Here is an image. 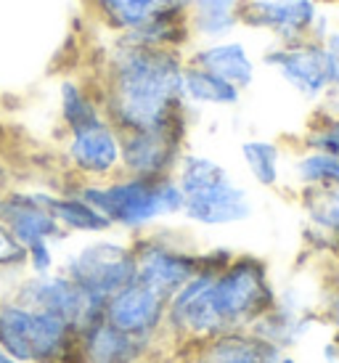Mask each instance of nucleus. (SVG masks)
I'll return each instance as SVG.
<instances>
[{
    "label": "nucleus",
    "mask_w": 339,
    "mask_h": 363,
    "mask_svg": "<svg viewBox=\"0 0 339 363\" xmlns=\"http://www.w3.org/2000/svg\"><path fill=\"white\" fill-rule=\"evenodd\" d=\"M85 69L99 85L106 120L122 133L191 122L183 99L186 53L106 38Z\"/></svg>",
    "instance_id": "obj_1"
},
{
    "label": "nucleus",
    "mask_w": 339,
    "mask_h": 363,
    "mask_svg": "<svg viewBox=\"0 0 339 363\" xmlns=\"http://www.w3.org/2000/svg\"><path fill=\"white\" fill-rule=\"evenodd\" d=\"M72 186L96 210L106 215L114 231L125 236L151 231L172 218H180L183 212V194H180L175 175L140 178V175L117 172L114 178H106V181L72 183Z\"/></svg>",
    "instance_id": "obj_2"
},
{
    "label": "nucleus",
    "mask_w": 339,
    "mask_h": 363,
    "mask_svg": "<svg viewBox=\"0 0 339 363\" xmlns=\"http://www.w3.org/2000/svg\"><path fill=\"white\" fill-rule=\"evenodd\" d=\"M175 181L183 194L180 218L191 225L230 228L247 223L255 212L252 194L233 178L223 162L210 154L186 149L175 167Z\"/></svg>",
    "instance_id": "obj_3"
},
{
    "label": "nucleus",
    "mask_w": 339,
    "mask_h": 363,
    "mask_svg": "<svg viewBox=\"0 0 339 363\" xmlns=\"http://www.w3.org/2000/svg\"><path fill=\"white\" fill-rule=\"evenodd\" d=\"M0 347L19 363H80L77 326L0 294Z\"/></svg>",
    "instance_id": "obj_4"
},
{
    "label": "nucleus",
    "mask_w": 339,
    "mask_h": 363,
    "mask_svg": "<svg viewBox=\"0 0 339 363\" xmlns=\"http://www.w3.org/2000/svg\"><path fill=\"white\" fill-rule=\"evenodd\" d=\"M210 300L220 321L230 329H252L279 300L270 265L252 252H236L226 268L212 276Z\"/></svg>",
    "instance_id": "obj_5"
},
{
    "label": "nucleus",
    "mask_w": 339,
    "mask_h": 363,
    "mask_svg": "<svg viewBox=\"0 0 339 363\" xmlns=\"http://www.w3.org/2000/svg\"><path fill=\"white\" fill-rule=\"evenodd\" d=\"M59 271L67 273L88 294L90 303L104 308L111 294L135 279L133 242L130 236H111V231L90 236L88 242L59 262Z\"/></svg>",
    "instance_id": "obj_6"
},
{
    "label": "nucleus",
    "mask_w": 339,
    "mask_h": 363,
    "mask_svg": "<svg viewBox=\"0 0 339 363\" xmlns=\"http://www.w3.org/2000/svg\"><path fill=\"white\" fill-rule=\"evenodd\" d=\"M135 257V279L170 297L201 268V250L186 242L175 228H151L130 236Z\"/></svg>",
    "instance_id": "obj_7"
},
{
    "label": "nucleus",
    "mask_w": 339,
    "mask_h": 363,
    "mask_svg": "<svg viewBox=\"0 0 339 363\" xmlns=\"http://www.w3.org/2000/svg\"><path fill=\"white\" fill-rule=\"evenodd\" d=\"M260 64L270 74H276L294 96L313 106L323 104L326 93L331 91L334 74H337L334 56L323 45V40H316V38L268 45L260 56Z\"/></svg>",
    "instance_id": "obj_8"
},
{
    "label": "nucleus",
    "mask_w": 339,
    "mask_h": 363,
    "mask_svg": "<svg viewBox=\"0 0 339 363\" xmlns=\"http://www.w3.org/2000/svg\"><path fill=\"white\" fill-rule=\"evenodd\" d=\"M241 27L260 32L270 45L297 40H323L334 27L318 0H244Z\"/></svg>",
    "instance_id": "obj_9"
},
{
    "label": "nucleus",
    "mask_w": 339,
    "mask_h": 363,
    "mask_svg": "<svg viewBox=\"0 0 339 363\" xmlns=\"http://www.w3.org/2000/svg\"><path fill=\"white\" fill-rule=\"evenodd\" d=\"M212 276L215 271L199 268L178 292L167 297L165 345H170L172 350H189L194 345L207 342L226 332V326L210 300Z\"/></svg>",
    "instance_id": "obj_10"
},
{
    "label": "nucleus",
    "mask_w": 339,
    "mask_h": 363,
    "mask_svg": "<svg viewBox=\"0 0 339 363\" xmlns=\"http://www.w3.org/2000/svg\"><path fill=\"white\" fill-rule=\"evenodd\" d=\"M61 167L72 183L106 181L122 172V130L106 117L77 130L61 133Z\"/></svg>",
    "instance_id": "obj_11"
},
{
    "label": "nucleus",
    "mask_w": 339,
    "mask_h": 363,
    "mask_svg": "<svg viewBox=\"0 0 339 363\" xmlns=\"http://www.w3.org/2000/svg\"><path fill=\"white\" fill-rule=\"evenodd\" d=\"M191 122L122 133V172L140 178L175 175L180 157L189 149Z\"/></svg>",
    "instance_id": "obj_12"
},
{
    "label": "nucleus",
    "mask_w": 339,
    "mask_h": 363,
    "mask_svg": "<svg viewBox=\"0 0 339 363\" xmlns=\"http://www.w3.org/2000/svg\"><path fill=\"white\" fill-rule=\"evenodd\" d=\"M9 294H13L16 300L32 305V308H40V311L59 315V318L70 321L77 329L85 326L90 318L101 315L99 305L90 303L88 294L82 292L80 286L59 268L50 273H43V276L21 273L9 286Z\"/></svg>",
    "instance_id": "obj_13"
},
{
    "label": "nucleus",
    "mask_w": 339,
    "mask_h": 363,
    "mask_svg": "<svg viewBox=\"0 0 339 363\" xmlns=\"http://www.w3.org/2000/svg\"><path fill=\"white\" fill-rule=\"evenodd\" d=\"M101 315L122 332L138 337L143 342L160 347L165 345V321H167V297L154 292L138 279L128 281L111 294L101 308Z\"/></svg>",
    "instance_id": "obj_14"
},
{
    "label": "nucleus",
    "mask_w": 339,
    "mask_h": 363,
    "mask_svg": "<svg viewBox=\"0 0 339 363\" xmlns=\"http://www.w3.org/2000/svg\"><path fill=\"white\" fill-rule=\"evenodd\" d=\"M0 223L21 247L38 242H50L59 247L70 239L50 212L45 189H24L13 183L0 189Z\"/></svg>",
    "instance_id": "obj_15"
},
{
    "label": "nucleus",
    "mask_w": 339,
    "mask_h": 363,
    "mask_svg": "<svg viewBox=\"0 0 339 363\" xmlns=\"http://www.w3.org/2000/svg\"><path fill=\"white\" fill-rule=\"evenodd\" d=\"M186 64L218 74L230 85H236L241 93H247L255 85L260 72V59L252 53L247 43L233 35L220 38V40L194 43L186 51Z\"/></svg>",
    "instance_id": "obj_16"
},
{
    "label": "nucleus",
    "mask_w": 339,
    "mask_h": 363,
    "mask_svg": "<svg viewBox=\"0 0 339 363\" xmlns=\"http://www.w3.org/2000/svg\"><path fill=\"white\" fill-rule=\"evenodd\" d=\"M154 350V345L117 329L104 315L90 318L77 329L80 363H143Z\"/></svg>",
    "instance_id": "obj_17"
},
{
    "label": "nucleus",
    "mask_w": 339,
    "mask_h": 363,
    "mask_svg": "<svg viewBox=\"0 0 339 363\" xmlns=\"http://www.w3.org/2000/svg\"><path fill=\"white\" fill-rule=\"evenodd\" d=\"M189 0H82L88 19L106 38H125L165 11H186Z\"/></svg>",
    "instance_id": "obj_18"
},
{
    "label": "nucleus",
    "mask_w": 339,
    "mask_h": 363,
    "mask_svg": "<svg viewBox=\"0 0 339 363\" xmlns=\"http://www.w3.org/2000/svg\"><path fill=\"white\" fill-rule=\"evenodd\" d=\"M281 355V347L252 329H230L189 347L180 363H279Z\"/></svg>",
    "instance_id": "obj_19"
},
{
    "label": "nucleus",
    "mask_w": 339,
    "mask_h": 363,
    "mask_svg": "<svg viewBox=\"0 0 339 363\" xmlns=\"http://www.w3.org/2000/svg\"><path fill=\"white\" fill-rule=\"evenodd\" d=\"M294 194L305 220L308 252L329 260L339 242V191L337 189H302Z\"/></svg>",
    "instance_id": "obj_20"
},
{
    "label": "nucleus",
    "mask_w": 339,
    "mask_h": 363,
    "mask_svg": "<svg viewBox=\"0 0 339 363\" xmlns=\"http://www.w3.org/2000/svg\"><path fill=\"white\" fill-rule=\"evenodd\" d=\"M316 323H321L318 308H308L305 303H299L294 292H279L276 305L252 326V332L281 350H291L313 332Z\"/></svg>",
    "instance_id": "obj_21"
},
{
    "label": "nucleus",
    "mask_w": 339,
    "mask_h": 363,
    "mask_svg": "<svg viewBox=\"0 0 339 363\" xmlns=\"http://www.w3.org/2000/svg\"><path fill=\"white\" fill-rule=\"evenodd\" d=\"M56 111H59L61 133L77 130L85 125L104 120V104H101L99 85L88 69L70 72L56 85Z\"/></svg>",
    "instance_id": "obj_22"
},
{
    "label": "nucleus",
    "mask_w": 339,
    "mask_h": 363,
    "mask_svg": "<svg viewBox=\"0 0 339 363\" xmlns=\"http://www.w3.org/2000/svg\"><path fill=\"white\" fill-rule=\"evenodd\" d=\"M45 191L50 212L67 236H101L114 231L106 215L96 210L70 181H64L61 186H45Z\"/></svg>",
    "instance_id": "obj_23"
},
{
    "label": "nucleus",
    "mask_w": 339,
    "mask_h": 363,
    "mask_svg": "<svg viewBox=\"0 0 339 363\" xmlns=\"http://www.w3.org/2000/svg\"><path fill=\"white\" fill-rule=\"evenodd\" d=\"M241 6L244 0H189L186 16L194 43L236 35L241 30Z\"/></svg>",
    "instance_id": "obj_24"
},
{
    "label": "nucleus",
    "mask_w": 339,
    "mask_h": 363,
    "mask_svg": "<svg viewBox=\"0 0 339 363\" xmlns=\"http://www.w3.org/2000/svg\"><path fill=\"white\" fill-rule=\"evenodd\" d=\"M183 99L191 109H233L241 104L244 93L236 85H230L228 80L218 77V74L186 64Z\"/></svg>",
    "instance_id": "obj_25"
},
{
    "label": "nucleus",
    "mask_w": 339,
    "mask_h": 363,
    "mask_svg": "<svg viewBox=\"0 0 339 363\" xmlns=\"http://www.w3.org/2000/svg\"><path fill=\"white\" fill-rule=\"evenodd\" d=\"M244 170L260 189L276 191L284 186V146L273 138H244L239 146Z\"/></svg>",
    "instance_id": "obj_26"
},
{
    "label": "nucleus",
    "mask_w": 339,
    "mask_h": 363,
    "mask_svg": "<svg viewBox=\"0 0 339 363\" xmlns=\"http://www.w3.org/2000/svg\"><path fill=\"white\" fill-rule=\"evenodd\" d=\"M297 146L339 157V114L337 111L316 106L313 114H310V120L305 122L302 133H299Z\"/></svg>",
    "instance_id": "obj_27"
},
{
    "label": "nucleus",
    "mask_w": 339,
    "mask_h": 363,
    "mask_svg": "<svg viewBox=\"0 0 339 363\" xmlns=\"http://www.w3.org/2000/svg\"><path fill=\"white\" fill-rule=\"evenodd\" d=\"M27 271V252L21 247L11 231L0 223V276H11L16 279Z\"/></svg>",
    "instance_id": "obj_28"
},
{
    "label": "nucleus",
    "mask_w": 339,
    "mask_h": 363,
    "mask_svg": "<svg viewBox=\"0 0 339 363\" xmlns=\"http://www.w3.org/2000/svg\"><path fill=\"white\" fill-rule=\"evenodd\" d=\"M318 318L331 329V340L339 342V271H331L329 284L323 289V300L318 305Z\"/></svg>",
    "instance_id": "obj_29"
},
{
    "label": "nucleus",
    "mask_w": 339,
    "mask_h": 363,
    "mask_svg": "<svg viewBox=\"0 0 339 363\" xmlns=\"http://www.w3.org/2000/svg\"><path fill=\"white\" fill-rule=\"evenodd\" d=\"M27 252V271L24 273H35V276H43V273H50L59 268V255H56V244L50 242H38L24 247Z\"/></svg>",
    "instance_id": "obj_30"
},
{
    "label": "nucleus",
    "mask_w": 339,
    "mask_h": 363,
    "mask_svg": "<svg viewBox=\"0 0 339 363\" xmlns=\"http://www.w3.org/2000/svg\"><path fill=\"white\" fill-rule=\"evenodd\" d=\"M323 45L329 48V53L334 56V61H337V74H334V82H331V91L326 93L323 104H318V106L321 109H329V111H337L339 114V27H331V30L326 32Z\"/></svg>",
    "instance_id": "obj_31"
},
{
    "label": "nucleus",
    "mask_w": 339,
    "mask_h": 363,
    "mask_svg": "<svg viewBox=\"0 0 339 363\" xmlns=\"http://www.w3.org/2000/svg\"><path fill=\"white\" fill-rule=\"evenodd\" d=\"M233 255L236 252L228 250V247H210V250H201V268L218 273L220 268L228 265V260L233 257Z\"/></svg>",
    "instance_id": "obj_32"
},
{
    "label": "nucleus",
    "mask_w": 339,
    "mask_h": 363,
    "mask_svg": "<svg viewBox=\"0 0 339 363\" xmlns=\"http://www.w3.org/2000/svg\"><path fill=\"white\" fill-rule=\"evenodd\" d=\"M13 183V170H11V164L3 160V154H0V189H6Z\"/></svg>",
    "instance_id": "obj_33"
},
{
    "label": "nucleus",
    "mask_w": 339,
    "mask_h": 363,
    "mask_svg": "<svg viewBox=\"0 0 339 363\" xmlns=\"http://www.w3.org/2000/svg\"><path fill=\"white\" fill-rule=\"evenodd\" d=\"M329 262H331V271H339V242H337V247H334V252H331Z\"/></svg>",
    "instance_id": "obj_34"
},
{
    "label": "nucleus",
    "mask_w": 339,
    "mask_h": 363,
    "mask_svg": "<svg viewBox=\"0 0 339 363\" xmlns=\"http://www.w3.org/2000/svg\"><path fill=\"white\" fill-rule=\"evenodd\" d=\"M0 363H19V361H16V358H11V355L0 347Z\"/></svg>",
    "instance_id": "obj_35"
},
{
    "label": "nucleus",
    "mask_w": 339,
    "mask_h": 363,
    "mask_svg": "<svg viewBox=\"0 0 339 363\" xmlns=\"http://www.w3.org/2000/svg\"><path fill=\"white\" fill-rule=\"evenodd\" d=\"M321 6H339V0H318Z\"/></svg>",
    "instance_id": "obj_36"
}]
</instances>
